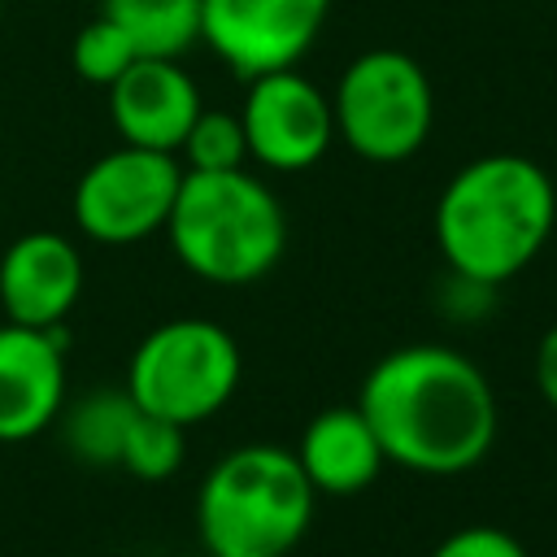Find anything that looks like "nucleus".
Masks as SVG:
<instances>
[{"instance_id":"17","label":"nucleus","mask_w":557,"mask_h":557,"mask_svg":"<svg viewBox=\"0 0 557 557\" xmlns=\"http://www.w3.org/2000/svg\"><path fill=\"white\" fill-rule=\"evenodd\" d=\"M183 170H239L248 161V135L239 113H222V109H200V117L191 122L183 148H178Z\"/></svg>"},{"instance_id":"13","label":"nucleus","mask_w":557,"mask_h":557,"mask_svg":"<svg viewBox=\"0 0 557 557\" xmlns=\"http://www.w3.org/2000/svg\"><path fill=\"white\" fill-rule=\"evenodd\" d=\"M292 453H296L309 487L326 492V496L366 492L379 479L383 461H387L379 435L370 431V422H366V413L357 405H339V409L313 413Z\"/></svg>"},{"instance_id":"7","label":"nucleus","mask_w":557,"mask_h":557,"mask_svg":"<svg viewBox=\"0 0 557 557\" xmlns=\"http://www.w3.org/2000/svg\"><path fill=\"white\" fill-rule=\"evenodd\" d=\"M178 183H183V161L174 152L117 144L78 174L70 196L74 226L109 248L139 244L165 231Z\"/></svg>"},{"instance_id":"3","label":"nucleus","mask_w":557,"mask_h":557,"mask_svg":"<svg viewBox=\"0 0 557 557\" xmlns=\"http://www.w3.org/2000/svg\"><path fill=\"white\" fill-rule=\"evenodd\" d=\"M178 265L218 287H244L270 274L287 248V213L278 196L239 170H183L165 218Z\"/></svg>"},{"instance_id":"4","label":"nucleus","mask_w":557,"mask_h":557,"mask_svg":"<svg viewBox=\"0 0 557 557\" xmlns=\"http://www.w3.org/2000/svg\"><path fill=\"white\" fill-rule=\"evenodd\" d=\"M313 487L292 448L244 444L213 461L196 492V531L205 553L283 557L313 522Z\"/></svg>"},{"instance_id":"12","label":"nucleus","mask_w":557,"mask_h":557,"mask_svg":"<svg viewBox=\"0 0 557 557\" xmlns=\"http://www.w3.org/2000/svg\"><path fill=\"white\" fill-rule=\"evenodd\" d=\"M83 252L57 231H26L0 257L4 322L52 331L83 296Z\"/></svg>"},{"instance_id":"5","label":"nucleus","mask_w":557,"mask_h":557,"mask_svg":"<svg viewBox=\"0 0 557 557\" xmlns=\"http://www.w3.org/2000/svg\"><path fill=\"white\" fill-rule=\"evenodd\" d=\"M244 374L235 335L213 318H170L152 326L126 366V396L135 409L196 426L231 405Z\"/></svg>"},{"instance_id":"6","label":"nucleus","mask_w":557,"mask_h":557,"mask_svg":"<svg viewBox=\"0 0 557 557\" xmlns=\"http://www.w3.org/2000/svg\"><path fill=\"white\" fill-rule=\"evenodd\" d=\"M335 135L374 165L409 161L435 126V91L426 70L400 48L352 57L331 91Z\"/></svg>"},{"instance_id":"2","label":"nucleus","mask_w":557,"mask_h":557,"mask_svg":"<svg viewBox=\"0 0 557 557\" xmlns=\"http://www.w3.org/2000/svg\"><path fill=\"white\" fill-rule=\"evenodd\" d=\"M557 226V191L540 161L487 152L461 165L435 200V244L453 274L500 287L522 274Z\"/></svg>"},{"instance_id":"19","label":"nucleus","mask_w":557,"mask_h":557,"mask_svg":"<svg viewBox=\"0 0 557 557\" xmlns=\"http://www.w3.org/2000/svg\"><path fill=\"white\" fill-rule=\"evenodd\" d=\"M431 557H527V548L505 527L474 522V527H457L453 535H444L431 548Z\"/></svg>"},{"instance_id":"15","label":"nucleus","mask_w":557,"mask_h":557,"mask_svg":"<svg viewBox=\"0 0 557 557\" xmlns=\"http://www.w3.org/2000/svg\"><path fill=\"white\" fill-rule=\"evenodd\" d=\"M131 418H135V405L126 387H100L65 413L61 440L83 466H117Z\"/></svg>"},{"instance_id":"8","label":"nucleus","mask_w":557,"mask_h":557,"mask_svg":"<svg viewBox=\"0 0 557 557\" xmlns=\"http://www.w3.org/2000/svg\"><path fill=\"white\" fill-rule=\"evenodd\" d=\"M239 122L248 135V161H261L278 174H300L318 165L335 139L331 96L296 65L248 78Z\"/></svg>"},{"instance_id":"20","label":"nucleus","mask_w":557,"mask_h":557,"mask_svg":"<svg viewBox=\"0 0 557 557\" xmlns=\"http://www.w3.org/2000/svg\"><path fill=\"white\" fill-rule=\"evenodd\" d=\"M535 387L557 409V326H548L544 339L535 344Z\"/></svg>"},{"instance_id":"18","label":"nucleus","mask_w":557,"mask_h":557,"mask_svg":"<svg viewBox=\"0 0 557 557\" xmlns=\"http://www.w3.org/2000/svg\"><path fill=\"white\" fill-rule=\"evenodd\" d=\"M139 57V48L131 44V35L109 22V17H96L87 22L78 35H74V48H70V65L83 83H96V87H109L131 61Z\"/></svg>"},{"instance_id":"14","label":"nucleus","mask_w":557,"mask_h":557,"mask_svg":"<svg viewBox=\"0 0 557 557\" xmlns=\"http://www.w3.org/2000/svg\"><path fill=\"white\" fill-rule=\"evenodd\" d=\"M100 17L117 22L139 57H183L200 39V0H100Z\"/></svg>"},{"instance_id":"10","label":"nucleus","mask_w":557,"mask_h":557,"mask_svg":"<svg viewBox=\"0 0 557 557\" xmlns=\"http://www.w3.org/2000/svg\"><path fill=\"white\" fill-rule=\"evenodd\" d=\"M109 122L122 144L174 152L183 148L205 100L178 57H135L109 87Z\"/></svg>"},{"instance_id":"9","label":"nucleus","mask_w":557,"mask_h":557,"mask_svg":"<svg viewBox=\"0 0 557 557\" xmlns=\"http://www.w3.org/2000/svg\"><path fill=\"white\" fill-rule=\"evenodd\" d=\"M331 17V0H200V39L244 83L296 65Z\"/></svg>"},{"instance_id":"1","label":"nucleus","mask_w":557,"mask_h":557,"mask_svg":"<svg viewBox=\"0 0 557 557\" xmlns=\"http://www.w3.org/2000/svg\"><path fill=\"white\" fill-rule=\"evenodd\" d=\"M357 409L383 457L413 474H466L496 440L500 413L487 374L448 344H405L370 366Z\"/></svg>"},{"instance_id":"21","label":"nucleus","mask_w":557,"mask_h":557,"mask_svg":"<svg viewBox=\"0 0 557 557\" xmlns=\"http://www.w3.org/2000/svg\"><path fill=\"white\" fill-rule=\"evenodd\" d=\"M209 557H222V553H209Z\"/></svg>"},{"instance_id":"16","label":"nucleus","mask_w":557,"mask_h":557,"mask_svg":"<svg viewBox=\"0 0 557 557\" xmlns=\"http://www.w3.org/2000/svg\"><path fill=\"white\" fill-rule=\"evenodd\" d=\"M183 457H187V426L135 409V418L126 426V440H122L117 466L126 474L144 479V483H165V479L178 474Z\"/></svg>"},{"instance_id":"11","label":"nucleus","mask_w":557,"mask_h":557,"mask_svg":"<svg viewBox=\"0 0 557 557\" xmlns=\"http://www.w3.org/2000/svg\"><path fill=\"white\" fill-rule=\"evenodd\" d=\"M65 405V331L0 326V444L44 435Z\"/></svg>"}]
</instances>
